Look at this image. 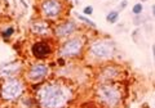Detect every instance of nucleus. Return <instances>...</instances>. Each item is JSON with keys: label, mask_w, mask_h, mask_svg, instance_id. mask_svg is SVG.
<instances>
[{"label": "nucleus", "mask_w": 155, "mask_h": 108, "mask_svg": "<svg viewBox=\"0 0 155 108\" xmlns=\"http://www.w3.org/2000/svg\"><path fill=\"white\" fill-rule=\"evenodd\" d=\"M31 54L36 59H45L52 54V46L51 44L45 40H40L32 44L31 46Z\"/></svg>", "instance_id": "6e6552de"}, {"label": "nucleus", "mask_w": 155, "mask_h": 108, "mask_svg": "<svg viewBox=\"0 0 155 108\" xmlns=\"http://www.w3.org/2000/svg\"><path fill=\"white\" fill-rule=\"evenodd\" d=\"M23 93V82L19 78H9L2 86V97L5 100H14Z\"/></svg>", "instance_id": "423d86ee"}, {"label": "nucleus", "mask_w": 155, "mask_h": 108, "mask_svg": "<svg viewBox=\"0 0 155 108\" xmlns=\"http://www.w3.org/2000/svg\"><path fill=\"white\" fill-rule=\"evenodd\" d=\"M119 19V11H110L106 16V21H107L110 24H114L118 22Z\"/></svg>", "instance_id": "ddd939ff"}, {"label": "nucleus", "mask_w": 155, "mask_h": 108, "mask_svg": "<svg viewBox=\"0 0 155 108\" xmlns=\"http://www.w3.org/2000/svg\"><path fill=\"white\" fill-rule=\"evenodd\" d=\"M13 33H14V27H8L7 30H4L2 32V35H3V37H9V36H12Z\"/></svg>", "instance_id": "dca6fc26"}, {"label": "nucleus", "mask_w": 155, "mask_h": 108, "mask_svg": "<svg viewBox=\"0 0 155 108\" xmlns=\"http://www.w3.org/2000/svg\"><path fill=\"white\" fill-rule=\"evenodd\" d=\"M127 5H128V2H127V0H124V2H122V3H120V9H125V8H127Z\"/></svg>", "instance_id": "a211bd4d"}, {"label": "nucleus", "mask_w": 155, "mask_h": 108, "mask_svg": "<svg viewBox=\"0 0 155 108\" xmlns=\"http://www.w3.org/2000/svg\"><path fill=\"white\" fill-rule=\"evenodd\" d=\"M143 11V5L141 3H137V4H134L133 8H132V13L134 14V16H141V13Z\"/></svg>", "instance_id": "2eb2a0df"}, {"label": "nucleus", "mask_w": 155, "mask_h": 108, "mask_svg": "<svg viewBox=\"0 0 155 108\" xmlns=\"http://www.w3.org/2000/svg\"><path fill=\"white\" fill-rule=\"evenodd\" d=\"M84 46H85V39L80 35H76L69 37L66 41L62 43L58 53L64 58H76L81 56Z\"/></svg>", "instance_id": "7ed1b4c3"}, {"label": "nucleus", "mask_w": 155, "mask_h": 108, "mask_svg": "<svg viewBox=\"0 0 155 108\" xmlns=\"http://www.w3.org/2000/svg\"><path fill=\"white\" fill-rule=\"evenodd\" d=\"M153 56H154V62H155V44L153 45Z\"/></svg>", "instance_id": "6ab92c4d"}, {"label": "nucleus", "mask_w": 155, "mask_h": 108, "mask_svg": "<svg viewBox=\"0 0 155 108\" xmlns=\"http://www.w3.org/2000/svg\"><path fill=\"white\" fill-rule=\"evenodd\" d=\"M83 13L85 14V16H92V14H93V7H92V5H87L83 9Z\"/></svg>", "instance_id": "f3484780"}, {"label": "nucleus", "mask_w": 155, "mask_h": 108, "mask_svg": "<svg viewBox=\"0 0 155 108\" xmlns=\"http://www.w3.org/2000/svg\"><path fill=\"white\" fill-rule=\"evenodd\" d=\"M114 50L115 46L114 44L109 41V40H94L89 44L88 52L92 57L97 58V59H110L114 56Z\"/></svg>", "instance_id": "20e7f679"}, {"label": "nucleus", "mask_w": 155, "mask_h": 108, "mask_svg": "<svg viewBox=\"0 0 155 108\" xmlns=\"http://www.w3.org/2000/svg\"><path fill=\"white\" fill-rule=\"evenodd\" d=\"M49 73V67H48L45 63H35L32 65L27 71V78L30 81L38 82L41 81L48 76Z\"/></svg>", "instance_id": "0eeeda50"}, {"label": "nucleus", "mask_w": 155, "mask_h": 108, "mask_svg": "<svg viewBox=\"0 0 155 108\" xmlns=\"http://www.w3.org/2000/svg\"><path fill=\"white\" fill-rule=\"evenodd\" d=\"M76 30H78V26L74 21H64L57 24L53 32H54V35L57 37L64 39V37H70Z\"/></svg>", "instance_id": "1a4fd4ad"}, {"label": "nucleus", "mask_w": 155, "mask_h": 108, "mask_svg": "<svg viewBox=\"0 0 155 108\" xmlns=\"http://www.w3.org/2000/svg\"><path fill=\"white\" fill-rule=\"evenodd\" d=\"M141 2H147V0H141Z\"/></svg>", "instance_id": "412c9836"}, {"label": "nucleus", "mask_w": 155, "mask_h": 108, "mask_svg": "<svg viewBox=\"0 0 155 108\" xmlns=\"http://www.w3.org/2000/svg\"><path fill=\"white\" fill-rule=\"evenodd\" d=\"M31 31L32 33H35L38 36H47L52 32L51 24L48 23L44 19H38V21H32L31 22Z\"/></svg>", "instance_id": "9d476101"}, {"label": "nucleus", "mask_w": 155, "mask_h": 108, "mask_svg": "<svg viewBox=\"0 0 155 108\" xmlns=\"http://www.w3.org/2000/svg\"><path fill=\"white\" fill-rule=\"evenodd\" d=\"M76 17L79 18L83 23H85L87 26H89V27H92V28H96V23H94L93 21H91L89 18H87L85 16H81V14H76Z\"/></svg>", "instance_id": "4468645a"}, {"label": "nucleus", "mask_w": 155, "mask_h": 108, "mask_svg": "<svg viewBox=\"0 0 155 108\" xmlns=\"http://www.w3.org/2000/svg\"><path fill=\"white\" fill-rule=\"evenodd\" d=\"M119 75H120L119 67L110 65V66L104 67L102 72L100 73V77H101V80H102V82H111V81H115Z\"/></svg>", "instance_id": "9b49d317"}, {"label": "nucleus", "mask_w": 155, "mask_h": 108, "mask_svg": "<svg viewBox=\"0 0 155 108\" xmlns=\"http://www.w3.org/2000/svg\"><path fill=\"white\" fill-rule=\"evenodd\" d=\"M19 68H21L19 63L12 62V63H8V65H4L2 68H0V73H2V75H4V76H12V75H14L16 72L19 71Z\"/></svg>", "instance_id": "f8f14e48"}, {"label": "nucleus", "mask_w": 155, "mask_h": 108, "mask_svg": "<svg viewBox=\"0 0 155 108\" xmlns=\"http://www.w3.org/2000/svg\"><path fill=\"white\" fill-rule=\"evenodd\" d=\"M123 91L115 81L101 82L96 90V99L104 108H118L123 102Z\"/></svg>", "instance_id": "f03ea898"}, {"label": "nucleus", "mask_w": 155, "mask_h": 108, "mask_svg": "<svg viewBox=\"0 0 155 108\" xmlns=\"http://www.w3.org/2000/svg\"><path fill=\"white\" fill-rule=\"evenodd\" d=\"M151 11H153V16L155 17V4H154L153 7H151Z\"/></svg>", "instance_id": "aec40b11"}, {"label": "nucleus", "mask_w": 155, "mask_h": 108, "mask_svg": "<svg viewBox=\"0 0 155 108\" xmlns=\"http://www.w3.org/2000/svg\"><path fill=\"white\" fill-rule=\"evenodd\" d=\"M39 8L45 19H57L64 13L65 4L62 0H40Z\"/></svg>", "instance_id": "39448f33"}, {"label": "nucleus", "mask_w": 155, "mask_h": 108, "mask_svg": "<svg viewBox=\"0 0 155 108\" xmlns=\"http://www.w3.org/2000/svg\"><path fill=\"white\" fill-rule=\"evenodd\" d=\"M71 97L70 87L58 81L45 82L36 93V100L40 108H65Z\"/></svg>", "instance_id": "f257e3e1"}]
</instances>
